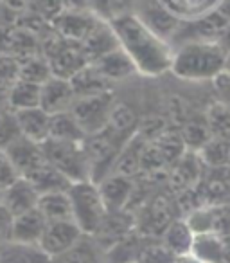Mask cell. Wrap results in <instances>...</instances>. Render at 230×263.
Listing matches in <instances>:
<instances>
[{
    "mask_svg": "<svg viewBox=\"0 0 230 263\" xmlns=\"http://www.w3.org/2000/svg\"><path fill=\"white\" fill-rule=\"evenodd\" d=\"M225 72L230 74V52H226V62H225Z\"/></svg>",
    "mask_w": 230,
    "mask_h": 263,
    "instance_id": "7dc6e473",
    "label": "cell"
},
{
    "mask_svg": "<svg viewBox=\"0 0 230 263\" xmlns=\"http://www.w3.org/2000/svg\"><path fill=\"white\" fill-rule=\"evenodd\" d=\"M40 96H41V85L18 80L13 85L11 94H9V108L13 112L36 108V106H40Z\"/></svg>",
    "mask_w": 230,
    "mask_h": 263,
    "instance_id": "484cf974",
    "label": "cell"
},
{
    "mask_svg": "<svg viewBox=\"0 0 230 263\" xmlns=\"http://www.w3.org/2000/svg\"><path fill=\"white\" fill-rule=\"evenodd\" d=\"M63 9H72V11H92L88 0H61Z\"/></svg>",
    "mask_w": 230,
    "mask_h": 263,
    "instance_id": "60d3db41",
    "label": "cell"
},
{
    "mask_svg": "<svg viewBox=\"0 0 230 263\" xmlns=\"http://www.w3.org/2000/svg\"><path fill=\"white\" fill-rule=\"evenodd\" d=\"M8 154L11 164L15 166V170L18 172L20 177H27L31 172L41 166L45 162L44 148L40 143H34L26 137H20L18 141L11 144L8 150H4Z\"/></svg>",
    "mask_w": 230,
    "mask_h": 263,
    "instance_id": "8fae6325",
    "label": "cell"
},
{
    "mask_svg": "<svg viewBox=\"0 0 230 263\" xmlns=\"http://www.w3.org/2000/svg\"><path fill=\"white\" fill-rule=\"evenodd\" d=\"M228 166H230V161H228Z\"/></svg>",
    "mask_w": 230,
    "mask_h": 263,
    "instance_id": "f907efd6",
    "label": "cell"
},
{
    "mask_svg": "<svg viewBox=\"0 0 230 263\" xmlns=\"http://www.w3.org/2000/svg\"><path fill=\"white\" fill-rule=\"evenodd\" d=\"M0 263H51V258L40 245L4 240L0 241Z\"/></svg>",
    "mask_w": 230,
    "mask_h": 263,
    "instance_id": "e0dca14e",
    "label": "cell"
},
{
    "mask_svg": "<svg viewBox=\"0 0 230 263\" xmlns=\"http://www.w3.org/2000/svg\"><path fill=\"white\" fill-rule=\"evenodd\" d=\"M117 36L119 47L128 54L135 65L137 74L146 78H158L171 72L173 45L150 29L133 13L115 15L108 20Z\"/></svg>",
    "mask_w": 230,
    "mask_h": 263,
    "instance_id": "6da1fadb",
    "label": "cell"
},
{
    "mask_svg": "<svg viewBox=\"0 0 230 263\" xmlns=\"http://www.w3.org/2000/svg\"><path fill=\"white\" fill-rule=\"evenodd\" d=\"M83 143L47 139L41 143L45 161L54 166L59 173H63L70 182L90 180V164Z\"/></svg>",
    "mask_w": 230,
    "mask_h": 263,
    "instance_id": "277c9868",
    "label": "cell"
},
{
    "mask_svg": "<svg viewBox=\"0 0 230 263\" xmlns=\"http://www.w3.org/2000/svg\"><path fill=\"white\" fill-rule=\"evenodd\" d=\"M191 254H194L203 263H225L226 254H228V247H226L221 234L203 233L194 236L193 252Z\"/></svg>",
    "mask_w": 230,
    "mask_h": 263,
    "instance_id": "d6986e66",
    "label": "cell"
},
{
    "mask_svg": "<svg viewBox=\"0 0 230 263\" xmlns=\"http://www.w3.org/2000/svg\"><path fill=\"white\" fill-rule=\"evenodd\" d=\"M15 114H16V119H18L22 137L34 141V143H40V144L49 139V132H51V114L45 112L41 106L18 110V112H15Z\"/></svg>",
    "mask_w": 230,
    "mask_h": 263,
    "instance_id": "9a60e30c",
    "label": "cell"
},
{
    "mask_svg": "<svg viewBox=\"0 0 230 263\" xmlns=\"http://www.w3.org/2000/svg\"><path fill=\"white\" fill-rule=\"evenodd\" d=\"M92 65L99 70L102 78L110 83H121V81H126L128 78L135 76L137 70L135 65L132 63V60L128 58L124 51L121 47L113 49L112 52L101 56L95 62H92Z\"/></svg>",
    "mask_w": 230,
    "mask_h": 263,
    "instance_id": "4fadbf2b",
    "label": "cell"
},
{
    "mask_svg": "<svg viewBox=\"0 0 230 263\" xmlns=\"http://www.w3.org/2000/svg\"><path fill=\"white\" fill-rule=\"evenodd\" d=\"M212 85H214L216 96H218L216 99L225 103V105L230 108V74L223 72L221 76H218L214 81H212Z\"/></svg>",
    "mask_w": 230,
    "mask_h": 263,
    "instance_id": "8d00e7d4",
    "label": "cell"
},
{
    "mask_svg": "<svg viewBox=\"0 0 230 263\" xmlns=\"http://www.w3.org/2000/svg\"><path fill=\"white\" fill-rule=\"evenodd\" d=\"M135 2L137 0H110V18L115 15H122V13H132Z\"/></svg>",
    "mask_w": 230,
    "mask_h": 263,
    "instance_id": "f35d334b",
    "label": "cell"
},
{
    "mask_svg": "<svg viewBox=\"0 0 230 263\" xmlns=\"http://www.w3.org/2000/svg\"><path fill=\"white\" fill-rule=\"evenodd\" d=\"M126 263H137V261H126Z\"/></svg>",
    "mask_w": 230,
    "mask_h": 263,
    "instance_id": "681fc988",
    "label": "cell"
},
{
    "mask_svg": "<svg viewBox=\"0 0 230 263\" xmlns=\"http://www.w3.org/2000/svg\"><path fill=\"white\" fill-rule=\"evenodd\" d=\"M81 47H83L85 54H87L90 63L95 62L97 58H101V56L112 52L113 49H117L119 47L117 36L113 33L108 20H101V22L92 29V33L81 42Z\"/></svg>",
    "mask_w": 230,
    "mask_h": 263,
    "instance_id": "2e32d148",
    "label": "cell"
},
{
    "mask_svg": "<svg viewBox=\"0 0 230 263\" xmlns=\"http://www.w3.org/2000/svg\"><path fill=\"white\" fill-rule=\"evenodd\" d=\"M74 101H76V92L70 85V80L52 76L41 85L40 106L51 116L59 112H69Z\"/></svg>",
    "mask_w": 230,
    "mask_h": 263,
    "instance_id": "9c48e42d",
    "label": "cell"
},
{
    "mask_svg": "<svg viewBox=\"0 0 230 263\" xmlns=\"http://www.w3.org/2000/svg\"><path fill=\"white\" fill-rule=\"evenodd\" d=\"M218 44L221 45L225 52H230V24L225 27V31L221 33V36L218 38Z\"/></svg>",
    "mask_w": 230,
    "mask_h": 263,
    "instance_id": "ee69618b",
    "label": "cell"
},
{
    "mask_svg": "<svg viewBox=\"0 0 230 263\" xmlns=\"http://www.w3.org/2000/svg\"><path fill=\"white\" fill-rule=\"evenodd\" d=\"M70 85L76 92V98H87V96H95L112 90V83L106 81L92 63H88L79 72L74 74L70 78Z\"/></svg>",
    "mask_w": 230,
    "mask_h": 263,
    "instance_id": "ffe728a7",
    "label": "cell"
},
{
    "mask_svg": "<svg viewBox=\"0 0 230 263\" xmlns=\"http://www.w3.org/2000/svg\"><path fill=\"white\" fill-rule=\"evenodd\" d=\"M61 11V0H29L24 13H31V15L38 16L45 22H52Z\"/></svg>",
    "mask_w": 230,
    "mask_h": 263,
    "instance_id": "836d02e7",
    "label": "cell"
},
{
    "mask_svg": "<svg viewBox=\"0 0 230 263\" xmlns=\"http://www.w3.org/2000/svg\"><path fill=\"white\" fill-rule=\"evenodd\" d=\"M137 126H139V117H137L135 110L130 105L122 101H117L113 105L112 114L108 119V130L113 132L117 137H121L122 141H130L135 136Z\"/></svg>",
    "mask_w": 230,
    "mask_h": 263,
    "instance_id": "7402d4cb",
    "label": "cell"
},
{
    "mask_svg": "<svg viewBox=\"0 0 230 263\" xmlns=\"http://www.w3.org/2000/svg\"><path fill=\"white\" fill-rule=\"evenodd\" d=\"M40 193L34 190V186L24 177H18L13 184H9L2 191V205L11 213L13 216H18L27 213L38 205Z\"/></svg>",
    "mask_w": 230,
    "mask_h": 263,
    "instance_id": "7c38bea8",
    "label": "cell"
},
{
    "mask_svg": "<svg viewBox=\"0 0 230 263\" xmlns=\"http://www.w3.org/2000/svg\"><path fill=\"white\" fill-rule=\"evenodd\" d=\"M51 263H99V251L92 236H83L69 251L51 258Z\"/></svg>",
    "mask_w": 230,
    "mask_h": 263,
    "instance_id": "83f0119b",
    "label": "cell"
},
{
    "mask_svg": "<svg viewBox=\"0 0 230 263\" xmlns=\"http://www.w3.org/2000/svg\"><path fill=\"white\" fill-rule=\"evenodd\" d=\"M137 263H176V256L164 243H146L137 252Z\"/></svg>",
    "mask_w": 230,
    "mask_h": 263,
    "instance_id": "d6a6232c",
    "label": "cell"
},
{
    "mask_svg": "<svg viewBox=\"0 0 230 263\" xmlns=\"http://www.w3.org/2000/svg\"><path fill=\"white\" fill-rule=\"evenodd\" d=\"M193 229L189 227L187 220H173L165 231L162 233V243L178 258V256H185L193 252V243H194Z\"/></svg>",
    "mask_w": 230,
    "mask_h": 263,
    "instance_id": "ac0fdd59",
    "label": "cell"
},
{
    "mask_svg": "<svg viewBox=\"0 0 230 263\" xmlns=\"http://www.w3.org/2000/svg\"><path fill=\"white\" fill-rule=\"evenodd\" d=\"M13 220L15 216L0 204V241L11 240V231H13Z\"/></svg>",
    "mask_w": 230,
    "mask_h": 263,
    "instance_id": "74e56055",
    "label": "cell"
},
{
    "mask_svg": "<svg viewBox=\"0 0 230 263\" xmlns=\"http://www.w3.org/2000/svg\"><path fill=\"white\" fill-rule=\"evenodd\" d=\"M83 236V231L74 220H56V222H47L44 236L38 245L49 258H54V256L69 251Z\"/></svg>",
    "mask_w": 230,
    "mask_h": 263,
    "instance_id": "52a82bcc",
    "label": "cell"
},
{
    "mask_svg": "<svg viewBox=\"0 0 230 263\" xmlns=\"http://www.w3.org/2000/svg\"><path fill=\"white\" fill-rule=\"evenodd\" d=\"M160 2L180 20H191L207 15L214 11L219 4V0H160Z\"/></svg>",
    "mask_w": 230,
    "mask_h": 263,
    "instance_id": "d4e9b609",
    "label": "cell"
},
{
    "mask_svg": "<svg viewBox=\"0 0 230 263\" xmlns=\"http://www.w3.org/2000/svg\"><path fill=\"white\" fill-rule=\"evenodd\" d=\"M69 197L72 204V220L79 226L85 236H94L108 215V208L102 200L97 182H72L69 187Z\"/></svg>",
    "mask_w": 230,
    "mask_h": 263,
    "instance_id": "3957f363",
    "label": "cell"
},
{
    "mask_svg": "<svg viewBox=\"0 0 230 263\" xmlns=\"http://www.w3.org/2000/svg\"><path fill=\"white\" fill-rule=\"evenodd\" d=\"M218 9L219 13H221V16L226 20V22L230 24V0H219V4H218Z\"/></svg>",
    "mask_w": 230,
    "mask_h": 263,
    "instance_id": "f6af8a7d",
    "label": "cell"
},
{
    "mask_svg": "<svg viewBox=\"0 0 230 263\" xmlns=\"http://www.w3.org/2000/svg\"><path fill=\"white\" fill-rule=\"evenodd\" d=\"M18 172L15 170V166L11 164L8 154L4 150H0V187L6 190L9 184H13L18 179Z\"/></svg>",
    "mask_w": 230,
    "mask_h": 263,
    "instance_id": "d590c367",
    "label": "cell"
},
{
    "mask_svg": "<svg viewBox=\"0 0 230 263\" xmlns=\"http://www.w3.org/2000/svg\"><path fill=\"white\" fill-rule=\"evenodd\" d=\"M171 74L191 83L214 81L225 72L226 52L218 42L194 40L173 47Z\"/></svg>",
    "mask_w": 230,
    "mask_h": 263,
    "instance_id": "7a4b0ae2",
    "label": "cell"
},
{
    "mask_svg": "<svg viewBox=\"0 0 230 263\" xmlns=\"http://www.w3.org/2000/svg\"><path fill=\"white\" fill-rule=\"evenodd\" d=\"M6 6H8L11 11H15V13H18V15H22L24 11H26V8H27V2L29 0H2Z\"/></svg>",
    "mask_w": 230,
    "mask_h": 263,
    "instance_id": "7bdbcfd3",
    "label": "cell"
},
{
    "mask_svg": "<svg viewBox=\"0 0 230 263\" xmlns=\"http://www.w3.org/2000/svg\"><path fill=\"white\" fill-rule=\"evenodd\" d=\"M38 209L47 218V222L56 220H72V204H70L69 190L67 191H51L44 193L38 198Z\"/></svg>",
    "mask_w": 230,
    "mask_h": 263,
    "instance_id": "603a6c76",
    "label": "cell"
},
{
    "mask_svg": "<svg viewBox=\"0 0 230 263\" xmlns=\"http://www.w3.org/2000/svg\"><path fill=\"white\" fill-rule=\"evenodd\" d=\"M49 78H52V70L47 58L41 52H36V54L26 56V58L20 60V80L44 85Z\"/></svg>",
    "mask_w": 230,
    "mask_h": 263,
    "instance_id": "f546056e",
    "label": "cell"
},
{
    "mask_svg": "<svg viewBox=\"0 0 230 263\" xmlns=\"http://www.w3.org/2000/svg\"><path fill=\"white\" fill-rule=\"evenodd\" d=\"M2 191H4V190H2V187H0V204H2Z\"/></svg>",
    "mask_w": 230,
    "mask_h": 263,
    "instance_id": "c3c4849f",
    "label": "cell"
},
{
    "mask_svg": "<svg viewBox=\"0 0 230 263\" xmlns=\"http://www.w3.org/2000/svg\"><path fill=\"white\" fill-rule=\"evenodd\" d=\"M49 139L56 141H72V143H83L87 139L85 132L77 124L76 117L72 112H59L51 116V132H49Z\"/></svg>",
    "mask_w": 230,
    "mask_h": 263,
    "instance_id": "cb8c5ba5",
    "label": "cell"
},
{
    "mask_svg": "<svg viewBox=\"0 0 230 263\" xmlns=\"http://www.w3.org/2000/svg\"><path fill=\"white\" fill-rule=\"evenodd\" d=\"M205 121L212 137L230 141V108L221 101H212L205 110Z\"/></svg>",
    "mask_w": 230,
    "mask_h": 263,
    "instance_id": "4dcf8cb0",
    "label": "cell"
},
{
    "mask_svg": "<svg viewBox=\"0 0 230 263\" xmlns=\"http://www.w3.org/2000/svg\"><path fill=\"white\" fill-rule=\"evenodd\" d=\"M180 134H182V139L189 152L201 150V146L212 137L211 130L207 126V121H205V116L201 119L200 117H187L183 121L182 128H180Z\"/></svg>",
    "mask_w": 230,
    "mask_h": 263,
    "instance_id": "f1b7e54d",
    "label": "cell"
},
{
    "mask_svg": "<svg viewBox=\"0 0 230 263\" xmlns=\"http://www.w3.org/2000/svg\"><path fill=\"white\" fill-rule=\"evenodd\" d=\"M176 263H203L201 259H198L194 254H185V256H178Z\"/></svg>",
    "mask_w": 230,
    "mask_h": 263,
    "instance_id": "bcb514c9",
    "label": "cell"
},
{
    "mask_svg": "<svg viewBox=\"0 0 230 263\" xmlns=\"http://www.w3.org/2000/svg\"><path fill=\"white\" fill-rule=\"evenodd\" d=\"M13 85L15 83H8V81L0 80V110L9 108V94H11Z\"/></svg>",
    "mask_w": 230,
    "mask_h": 263,
    "instance_id": "b9f144b4",
    "label": "cell"
},
{
    "mask_svg": "<svg viewBox=\"0 0 230 263\" xmlns=\"http://www.w3.org/2000/svg\"><path fill=\"white\" fill-rule=\"evenodd\" d=\"M99 191L102 195L108 211H121L130 204L133 193H135V184L132 177L119 175V173H110L102 180L97 182Z\"/></svg>",
    "mask_w": 230,
    "mask_h": 263,
    "instance_id": "30bf717a",
    "label": "cell"
},
{
    "mask_svg": "<svg viewBox=\"0 0 230 263\" xmlns=\"http://www.w3.org/2000/svg\"><path fill=\"white\" fill-rule=\"evenodd\" d=\"M22 137L16 114L11 108L0 110V150H8L15 141Z\"/></svg>",
    "mask_w": 230,
    "mask_h": 263,
    "instance_id": "1f68e13d",
    "label": "cell"
},
{
    "mask_svg": "<svg viewBox=\"0 0 230 263\" xmlns=\"http://www.w3.org/2000/svg\"><path fill=\"white\" fill-rule=\"evenodd\" d=\"M47 227V218L40 213V209L34 208L27 213L15 216L13 220L11 240L22 241V243L38 245L44 236V231Z\"/></svg>",
    "mask_w": 230,
    "mask_h": 263,
    "instance_id": "5bb4252c",
    "label": "cell"
},
{
    "mask_svg": "<svg viewBox=\"0 0 230 263\" xmlns=\"http://www.w3.org/2000/svg\"><path fill=\"white\" fill-rule=\"evenodd\" d=\"M101 20H104V18L95 15L94 11H72V9H63V11L52 20L51 26H52V29H54L59 36L65 38V40L79 42L81 44Z\"/></svg>",
    "mask_w": 230,
    "mask_h": 263,
    "instance_id": "ba28073f",
    "label": "cell"
},
{
    "mask_svg": "<svg viewBox=\"0 0 230 263\" xmlns=\"http://www.w3.org/2000/svg\"><path fill=\"white\" fill-rule=\"evenodd\" d=\"M0 80L8 83H16L20 80V58L0 54Z\"/></svg>",
    "mask_w": 230,
    "mask_h": 263,
    "instance_id": "e575fe53",
    "label": "cell"
},
{
    "mask_svg": "<svg viewBox=\"0 0 230 263\" xmlns=\"http://www.w3.org/2000/svg\"><path fill=\"white\" fill-rule=\"evenodd\" d=\"M132 13L169 44L173 42L180 24H182V20L173 15L160 0H137Z\"/></svg>",
    "mask_w": 230,
    "mask_h": 263,
    "instance_id": "8992f818",
    "label": "cell"
},
{
    "mask_svg": "<svg viewBox=\"0 0 230 263\" xmlns=\"http://www.w3.org/2000/svg\"><path fill=\"white\" fill-rule=\"evenodd\" d=\"M88 2H90V8L95 15H99L104 20L110 18V0H88Z\"/></svg>",
    "mask_w": 230,
    "mask_h": 263,
    "instance_id": "ab89813d",
    "label": "cell"
},
{
    "mask_svg": "<svg viewBox=\"0 0 230 263\" xmlns=\"http://www.w3.org/2000/svg\"><path fill=\"white\" fill-rule=\"evenodd\" d=\"M24 179L29 180L40 195L51 193V191H67L70 187V184H72L63 173H59L47 161L41 166H38L34 172H31L27 177H24Z\"/></svg>",
    "mask_w": 230,
    "mask_h": 263,
    "instance_id": "44dd1931",
    "label": "cell"
},
{
    "mask_svg": "<svg viewBox=\"0 0 230 263\" xmlns=\"http://www.w3.org/2000/svg\"><path fill=\"white\" fill-rule=\"evenodd\" d=\"M200 161L203 162L205 168L214 170L228 166L230 161V141L219 139V137H211L207 143L201 146V150L196 152Z\"/></svg>",
    "mask_w": 230,
    "mask_h": 263,
    "instance_id": "4316f807",
    "label": "cell"
},
{
    "mask_svg": "<svg viewBox=\"0 0 230 263\" xmlns=\"http://www.w3.org/2000/svg\"><path fill=\"white\" fill-rule=\"evenodd\" d=\"M117 103V98L113 90L102 92V94L87 96V98H76L72 108V116L76 117L77 124L85 132V136H94L102 132L108 126L110 114L113 105Z\"/></svg>",
    "mask_w": 230,
    "mask_h": 263,
    "instance_id": "5b68a950",
    "label": "cell"
}]
</instances>
